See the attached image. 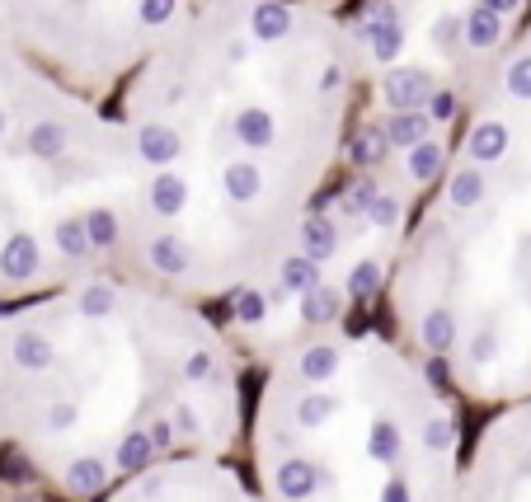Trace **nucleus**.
I'll use <instances>...</instances> for the list:
<instances>
[{
  "instance_id": "obj_4",
  "label": "nucleus",
  "mask_w": 531,
  "mask_h": 502,
  "mask_svg": "<svg viewBox=\"0 0 531 502\" xmlns=\"http://www.w3.org/2000/svg\"><path fill=\"white\" fill-rule=\"evenodd\" d=\"M245 451L259 502H456L466 427L400 338L344 324L259 366Z\"/></svg>"
},
{
  "instance_id": "obj_8",
  "label": "nucleus",
  "mask_w": 531,
  "mask_h": 502,
  "mask_svg": "<svg viewBox=\"0 0 531 502\" xmlns=\"http://www.w3.org/2000/svg\"><path fill=\"white\" fill-rule=\"evenodd\" d=\"M0 502H57V498H47L43 488L19 484V479H0Z\"/></svg>"
},
{
  "instance_id": "obj_5",
  "label": "nucleus",
  "mask_w": 531,
  "mask_h": 502,
  "mask_svg": "<svg viewBox=\"0 0 531 502\" xmlns=\"http://www.w3.org/2000/svg\"><path fill=\"white\" fill-rule=\"evenodd\" d=\"M127 137L0 38V305L118 268Z\"/></svg>"
},
{
  "instance_id": "obj_6",
  "label": "nucleus",
  "mask_w": 531,
  "mask_h": 502,
  "mask_svg": "<svg viewBox=\"0 0 531 502\" xmlns=\"http://www.w3.org/2000/svg\"><path fill=\"white\" fill-rule=\"evenodd\" d=\"M456 502H531V395L494 404L461 460Z\"/></svg>"
},
{
  "instance_id": "obj_3",
  "label": "nucleus",
  "mask_w": 531,
  "mask_h": 502,
  "mask_svg": "<svg viewBox=\"0 0 531 502\" xmlns=\"http://www.w3.org/2000/svg\"><path fill=\"white\" fill-rule=\"evenodd\" d=\"M409 216L381 310L456 399L531 395V38L508 47Z\"/></svg>"
},
{
  "instance_id": "obj_1",
  "label": "nucleus",
  "mask_w": 531,
  "mask_h": 502,
  "mask_svg": "<svg viewBox=\"0 0 531 502\" xmlns=\"http://www.w3.org/2000/svg\"><path fill=\"white\" fill-rule=\"evenodd\" d=\"M358 108L348 24L320 0H188L127 71L118 273L221 305L292 249Z\"/></svg>"
},
{
  "instance_id": "obj_7",
  "label": "nucleus",
  "mask_w": 531,
  "mask_h": 502,
  "mask_svg": "<svg viewBox=\"0 0 531 502\" xmlns=\"http://www.w3.org/2000/svg\"><path fill=\"white\" fill-rule=\"evenodd\" d=\"M99 502H259L245 470L231 456H179L132 474Z\"/></svg>"
},
{
  "instance_id": "obj_2",
  "label": "nucleus",
  "mask_w": 531,
  "mask_h": 502,
  "mask_svg": "<svg viewBox=\"0 0 531 502\" xmlns=\"http://www.w3.org/2000/svg\"><path fill=\"white\" fill-rule=\"evenodd\" d=\"M245 357L217 310L132 273L0 305V479L99 502L132 474L245 446Z\"/></svg>"
}]
</instances>
